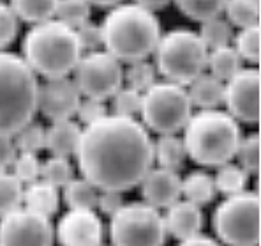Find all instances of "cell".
Listing matches in <instances>:
<instances>
[{
  "mask_svg": "<svg viewBox=\"0 0 261 246\" xmlns=\"http://www.w3.org/2000/svg\"><path fill=\"white\" fill-rule=\"evenodd\" d=\"M83 179L99 191H129L153 163V142L141 122L108 114L85 126L76 151Z\"/></svg>",
  "mask_w": 261,
  "mask_h": 246,
  "instance_id": "obj_1",
  "label": "cell"
},
{
  "mask_svg": "<svg viewBox=\"0 0 261 246\" xmlns=\"http://www.w3.org/2000/svg\"><path fill=\"white\" fill-rule=\"evenodd\" d=\"M102 46L120 62L145 60L161 39V23L153 11L138 4H118L101 25Z\"/></svg>",
  "mask_w": 261,
  "mask_h": 246,
  "instance_id": "obj_2",
  "label": "cell"
},
{
  "mask_svg": "<svg viewBox=\"0 0 261 246\" xmlns=\"http://www.w3.org/2000/svg\"><path fill=\"white\" fill-rule=\"evenodd\" d=\"M82 55L74 29L55 18L36 23L23 39V60L46 80L69 76Z\"/></svg>",
  "mask_w": 261,
  "mask_h": 246,
  "instance_id": "obj_3",
  "label": "cell"
},
{
  "mask_svg": "<svg viewBox=\"0 0 261 246\" xmlns=\"http://www.w3.org/2000/svg\"><path fill=\"white\" fill-rule=\"evenodd\" d=\"M184 129L186 133L182 140L187 158L201 167H221L229 163L242 140L239 121L217 108L191 114Z\"/></svg>",
  "mask_w": 261,
  "mask_h": 246,
  "instance_id": "obj_4",
  "label": "cell"
},
{
  "mask_svg": "<svg viewBox=\"0 0 261 246\" xmlns=\"http://www.w3.org/2000/svg\"><path fill=\"white\" fill-rule=\"evenodd\" d=\"M39 82L21 55L0 50V135L13 137L37 112Z\"/></svg>",
  "mask_w": 261,
  "mask_h": 246,
  "instance_id": "obj_5",
  "label": "cell"
},
{
  "mask_svg": "<svg viewBox=\"0 0 261 246\" xmlns=\"http://www.w3.org/2000/svg\"><path fill=\"white\" fill-rule=\"evenodd\" d=\"M155 69L166 82L189 85L206 69L208 50L198 32L189 29H175L161 36L155 50Z\"/></svg>",
  "mask_w": 261,
  "mask_h": 246,
  "instance_id": "obj_6",
  "label": "cell"
},
{
  "mask_svg": "<svg viewBox=\"0 0 261 246\" xmlns=\"http://www.w3.org/2000/svg\"><path fill=\"white\" fill-rule=\"evenodd\" d=\"M214 229L226 246H259L261 200L256 191L229 195L214 213Z\"/></svg>",
  "mask_w": 261,
  "mask_h": 246,
  "instance_id": "obj_7",
  "label": "cell"
},
{
  "mask_svg": "<svg viewBox=\"0 0 261 246\" xmlns=\"http://www.w3.org/2000/svg\"><path fill=\"white\" fill-rule=\"evenodd\" d=\"M193 105L184 85L155 82L143 92L141 112L143 126L159 135H175L187 124Z\"/></svg>",
  "mask_w": 261,
  "mask_h": 246,
  "instance_id": "obj_8",
  "label": "cell"
},
{
  "mask_svg": "<svg viewBox=\"0 0 261 246\" xmlns=\"http://www.w3.org/2000/svg\"><path fill=\"white\" fill-rule=\"evenodd\" d=\"M164 218L147 202L124 204L110 221L113 246H164Z\"/></svg>",
  "mask_w": 261,
  "mask_h": 246,
  "instance_id": "obj_9",
  "label": "cell"
},
{
  "mask_svg": "<svg viewBox=\"0 0 261 246\" xmlns=\"http://www.w3.org/2000/svg\"><path fill=\"white\" fill-rule=\"evenodd\" d=\"M72 80L82 98L106 101L124 85V68L120 60L106 50H94L82 55Z\"/></svg>",
  "mask_w": 261,
  "mask_h": 246,
  "instance_id": "obj_10",
  "label": "cell"
},
{
  "mask_svg": "<svg viewBox=\"0 0 261 246\" xmlns=\"http://www.w3.org/2000/svg\"><path fill=\"white\" fill-rule=\"evenodd\" d=\"M55 229L48 216L16 207L0 216V246H53Z\"/></svg>",
  "mask_w": 261,
  "mask_h": 246,
  "instance_id": "obj_11",
  "label": "cell"
},
{
  "mask_svg": "<svg viewBox=\"0 0 261 246\" xmlns=\"http://www.w3.org/2000/svg\"><path fill=\"white\" fill-rule=\"evenodd\" d=\"M259 92L261 76L254 68H242L224 83V103L228 114L245 124L259 122Z\"/></svg>",
  "mask_w": 261,
  "mask_h": 246,
  "instance_id": "obj_12",
  "label": "cell"
},
{
  "mask_svg": "<svg viewBox=\"0 0 261 246\" xmlns=\"http://www.w3.org/2000/svg\"><path fill=\"white\" fill-rule=\"evenodd\" d=\"M82 101L78 87L74 80L69 76L46 80L44 85H39V98H37V110L48 121H67L76 115L78 105Z\"/></svg>",
  "mask_w": 261,
  "mask_h": 246,
  "instance_id": "obj_13",
  "label": "cell"
},
{
  "mask_svg": "<svg viewBox=\"0 0 261 246\" xmlns=\"http://www.w3.org/2000/svg\"><path fill=\"white\" fill-rule=\"evenodd\" d=\"M105 227L94 211L69 209L57 225V237L62 246H101Z\"/></svg>",
  "mask_w": 261,
  "mask_h": 246,
  "instance_id": "obj_14",
  "label": "cell"
},
{
  "mask_svg": "<svg viewBox=\"0 0 261 246\" xmlns=\"http://www.w3.org/2000/svg\"><path fill=\"white\" fill-rule=\"evenodd\" d=\"M141 197L155 209H168L182 197V177L166 168H150L141 179Z\"/></svg>",
  "mask_w": 261,
  "mask_h": 246,
  "instance_id": "obj_15",
  "label": "cell"
},
{
  "mask_svg": "<svg viewBox=\"0 0 261 246\" xmlns=\"http://www.w3.org/2000/svg\"><path fill=\"white\" fill-rule=\"evenodd\" d=\"M164 218V225H166V232L176 239H187L199 234L203 227V213L199 206L189 202V200H176L171 204L166 211Z\"/></svg>",
  "mask_w": 261,
  "mask_h": 246,
  "instance_id": "obj_16",
  "label": "cell"
},
{
  "mask_svg": "<svg viewBox=\"0 0 261 246\" xmlns=\"http://www.w3.org/2000/svg\"><path fill=\"white\" fill-rule=\"evenodd\" d=\"M83 128L74 122L72 119L67 121H57L46 129V145L53 156H76V151L80 147V140H82Z\"/></svg>",
  "mask_w": 261,
  "mask_h": 246,
  "instance_id": "obj_17",
  "label": "cell"
},
{
  "mask_svg": "<svg viewBox=\"0 0 261 246\" xmlns=\"http://www.w3.org/2000/svg\"><path fill=\"white\" fill-rule=\"evenodd\" d=\"M23 206L30 211H36L44 216H53L59 211L60 195L59 188L44 183L43 179H37L34 183L23 186Z\"/></svg>",
  "mask_w": 261,
  "mask_h": 246,
  "instance_id": "obj_18",
  "label": "cell"
},
{
  "mask_svg": "<svg viewBox=\"0 0 261 246\" xmlns=\"http://www.w3.org/2000/svg\"><path fill=\"white\" fill-rule=\"evenodd\" d=\"M187 94H189L191 105L198 106L199 110L217 108L221 103H224V82L217 80L210 73H201L189 83Z\"/></svg>",
  "mask_w": 261,
  "mask_h": 246,
  "instance_id": "obj_19",
  "label": "cell"
},
{
  "mask_svg": "<svg viewBox=\"0 0 261 246\" xmlns=\"http://www.w3.org/2000/svg\"><path fill=\"white\" fill-rule=\"evenodd\" d=\"M187 160V151L184 140L175 135H161L153 144V161H157L161 168L178 172L184 168Z\"/></svg>",
  "mask_w": 261,
  "mask_h": 246,
  "instance_id": "obj_20",
  "label": "cell"
},
{
  "mask_svg": "<svg viewBox=\"0 0 261 246\" xmlns=\"http://www.w3.org/2000/svg\"><path fill=\"white\" fill-rule=\"evenodd\" d=\"M206 69L212 76L226 83L242 69V59L233 46H222V48H216L208 52Z\"/></svg>",
  "mask_w": 261,
  "mask_h": 246,
  "instance_id": "obj_21",
  "label": "cell"
},
{
  "mask_svg": "<svg viewBox=\"0 0 261 246\" xmlns=\"http://www.w3.org/2000/svg\"><path fill=\"white\" fill-rule=\"evenodd\" d=\"M64 202L69 209H82V211H95L99 200V190L90 184L87 179L72 177L64 186Z\"/></svg>",
  "mask_w": 261,
  "mask_h": 246,
  "instance_id": "obj_22",
  "label": "cell"
},
{
  "mask_svg": "<svg viewBox=\"0 0 261 246\" xmlns=\"http://www.w3.org/2000/svg\"><path fill=\"white\" fill-rule=\"evenodd\" d=\"M216 184L214 177L203 170H194L182 179V195L186 200L196 204V206H205L216 198Z\"/></svg>",
  "mask_w": 261,
  "mask_h": 246,
  "instance_id": "obj_23",
  "label": "cell"
},
{
  "mask_svg": "<svg viewBox=\"0 0 261 246\" xmlns=\"http://www.w3.org/2000/svg\"><path fill=\"white\" fill-rule=\"evenodd\" d=\"M57 4L59 0H11L9 6L13 7L18 20L36 25L55 16Z\"/></svg>",
  "mask_w": 261,
  "mask_h": 246,
  "instance_id": "obj_24",
  "label": "cell"
},
{
  "mask_svg": "<svg viewBox=\"0 0 261 246\" xmlns=\"http://www.w3.org/2000/svg\"><path fill=\"white\" fill-rule=\"evenodd\" d=\"M199 39L206 46V50H216L222 46H229L233 41V27L226 18L216 16L206 21H201V29L198 32Z\"/></svg>",
  "mask_w": 261,
  "mask_h": 246,
  "instance_id": "obj_25",
  "label": "cell"
},
{
  "mask_svg": "<svg viewBox=\"0 0 261 246\" xmlns=\"http://www.w3.org/2000/svg\"><path fill=\"white\" fill-rule=\"evenodd\" d=\"M226 20L231 23V27H254L259 25L261 4L259 0H228L224 7Z\"/></svg>",
  "mask_w": 261,
  "mask_h": 246,
  "instance_id": "obj_26",
  "label": "cell"
},
{
  "mask_svg": "<svg viewBox=\"0 0 261 246\" xmlns=\"http://www.w3.org/2000/svg\"><path fill=\"white\" fill-rule=\"evenodd\" d=\"M249 181V174L240 167V165L233 163H224L221 167H217V172L214 175V184L219 193L226 195H237L240 191L245 190Z\"/></svg>",
  "mask_w": 261,
  "mask_h": 246,
  "instance_id": "obj_27",
  "label": "cell"
},
{
  "mask_svg": "<svg viewBox=\"0 0 261 246\" xmlns=\"http://www.w3.org/2000/svg\"><path fill=\"white\" fill-rule=\"evenodd\" d=\"M180 11L194 21H206L222 16L228 0H173Z\"/></svg>",
  "mask_w": 261,
  "mask_h": 246,
  "instance_id": "obj_28",
  "label": "cell"
},
{
  "mask_svg": "<svg viewBox=\"0 0 261 246\" xmlns=\"http://www.w3.org/2000/svg\"><path fill=\"white\" fill-rule=\"evenodd\" d=\"M233 48L240 55L242 60H247L251 64H259L261 57V29L259 25L245 27L240 29L237 36H233Z\"/></svg>",
  "mask_w": 261,
  "mask_h": 246,
  "instance_id": "obj_29",
  "label": "cell"
},
{
  "mask_svg": "<svg viewBox=\"0 0 261 246\" xmlns=\"http://www.w3.org/2000/svg\"><path fill=\"white\" fill-rule=\"evenodd\" d=\"M74 175V168H72L69 158L62 156H51L41 163V177L44 183L51 184L55 188H64L69 181Z\"/></svg>",
  "mask_w": 261,
  "mask_h": 246,
  "instance_id": "obj_30",
  "label": "cell"
},
{
  "mask_svg": "<svg viewBox=\"0 0 261 246\" xmlns=\"http://www.w3.org/2000/svg\"><path fill=\"white\" fill-rule=\"evenodd\" d=\"M155 78L157 69L147 59L129 62L127 71H124V82L127 83V87L138 92H145L148 87H152L157 82Z\"/></svg>",
  "mask_w": 261,
  "mask_h": 246,
  "instance_id": "obj_31",
  "label": "cell"
},
{
  "mask_svg": "<svg viewBox=\"0 0 261 246\" xmlns=\"http://www.w3.org/2000/svg\"><path fill=\"white\" fill-rule=\"evenodd\" d=\"M14 145H16L18 152H32V154H39L46 145V129L39 122L30 121L27 126H23L18 133L13 135Z\"/></svg>",
  "mask_w": 261,
  "mask_h": 246,
  "instance_id": "obj_32",
  "label": "cell"
},
{
  "mask_svg": "<svg viewBox=\"0 0 261 246\" xmlns=\"http://www.w3.org/2000/svg\"><path fill=\"white\" fill-rule=\"evenodd\" d=\"M23 184L13 175V172H0V216L11 213L21 206Z\"/></svg>",
  "mask_w": 261,
  "mask_h": 246,
  "instance_id": "obj_33",
  "label": "cell"
},
{
  "mask_svg": "<svg viewBox=\"0 0 261 246\" xmlns=\"http://www.w3.org/2000/svg\"><path fill=\"white\" fill-rule=\"evenodd\" d=\"M141 101H143V92H138L130 87H120L111 96V112L120 117L136 119L141 112Z\"/></svg>",
  "mask_w": 261,
  "mask_h": 246,
  "instance_id": "obj_34",
  "label": "cell"
},
{
  "mask_svg": "<svg viewBox=\"0 0 261 246\" xmlns=\"http://www.w3.org/2000/svg\"><path fill=\"white\" fill-rule=\"evenodd\" d=\"M90 16V4L87 0H59L55 9V20L76 29Z\"/></svg>",
  "mask_w": 261,
  "mask_h": 246,
  "instance_id": "obj_35",
  "label": "cell"
},
{
  "mask_svg": "<svg viewBox=\"0 0 261 246\" xmlns=\"http://www.w3.org/2000/svg\"><path fill=\"white\" fill-rule=\"evenodd\" d=\"M261 144L259 135L252 133L247 138H242L239 149L235 152V158L239 160V165L247 174H258L259 161H261Z\"/></svg>",
  "mask_w": 261,
  "mask_h": 246,
  "instance_id": "obj_36",
  "label": "cell"
},
{
  "mask_svg": "<svg viewBox=\"0 0 261 246\" xmlns=\"http://www.w3.org/2000/svg\"><path fill=\"white\" fill-rule=\"evenodd\" d=\"M11 168H13V175L23 186L41 177V161L37 154H32V152H18Z\"/></svg>",
  "mask_w": 261,
  "mask_h": 246,
  "instance_id": "obj_37",
  "label": "cell"
},
{
  "mask_svg": "<svg viewBox=\"0 0 261 246\" xmlns=\"http://www.w3.org/2000/svg\"><path fill=\"white\" fill-rule=\"evenodd\" d=\"M20 32V20L9 4L0 0V50L7 48Z\"/></svg>",
  "mask_w": 261,
  "mask_h": 246,
  "instance_id": "obj_38",
  "label": "cell"
},
{
  "mask_svg": "<svg viewBox=\"0 0 261 246\" xmlns=\"http://www.w3.org/2000/svg\"><path fill=\"white\" fill-rule=\"evenodd\" d=\"M74 32H76V37H78V43L82 46V50L94 52V50H99V46H102V29L97 23L87 20L80 27H76Z\"/></svg>",
  "mask_w": 261,
  "mask_h": 246,
  "instance_id": "obj_39",
  "label": "cell"
},
{
  "mask_svg": "<svg viewBox=\"0 0 261 246\" xmlns=\"http://www.w3.org/2000/svg\"><path fill=\"white\" fill-rule=\"evenodd\" d=\"M78 115V121L85 126H90L94 122H97L99 119H102L105 115H108V108H106L105 101H99V99H92V98H82L76 110Z\"/></svg>",
  "mask_w": 261,
  "mask_h": 246,
  "instance_id": "obj_40",
  "label": "cell"
},
{
  "mask_svg": "<svg viewBox=\"0 0 261 246\" xmlns=\"http://www.w3.org/2000/svg\"><path fill=\"white\" fill-rule=\"evenodd\" d=\"M124 197L120 191H99V200H97V209L102 214L113 216L122 206H124Z\"/></svg>",
  "mask_w": 261,
  "mask_h": 246,
  "instance_id": "obj_41",
  "label": "cell"
},
{
  "mask_svg": "<svg viewBox=\"0 0 261 246\" xmlns=\"http://www.w3.org/2000/svg\"><path fill=\"white\" fill-rule=\"evenodd\" d=\"M18 156V149L14 145L13 137L0 135V172H6L13 167L14 160Z\"/></svg>",
  "mask_w": 261,
  "mask_h": 246,
  "instance_id": "obj_42",
  "label": "cell"
},
{
  "mask_svg": "<svg viewBox=\"0 0 261 246\" xmlns=\"http://www.w3.org/2000/svg\"><path fill=\"white\" fill-rule=\"evenodd\" d=\"M178 246H219L216 239L208 236H201V234H196L193 237H187V239L180 241Z\"/></svg>",
  "mask_w": 261,
  "mask_h": 246,
  "instance_id": "obj_43",
  "label": "cell"
},
{
  "mask_svg": "<svg viewBox=\"0 0 261 246\" xmlns=\"http://www.w3.org/2000/svg\"><path fill=\"white\" fill-rule=\"evenodd\" d=\"M170 2H173V0H136L134 4H138V6L145 7L148 11H159L164 9Z\"/></svg>",
  "mask_w": 261,
  "mask_h": 246,
  "instance_id": "obj_44",
  "label": "cell"
},
{
  "mask_svg": "<svg viewBox=\"0 0 261 246\" xmlns=\"http://www.w3.org/2000/svg\"><path fill=\"white\" fill-rule=\"evenodd\" d=\"M88 4H94V6H101V7H115L122 2V0H87Z\"/></svg>",
  "mask_w": 261,
  "mask_h": 246,
  "instance_id": "obj_45",
  "label": "cell"
}]
</instances>
